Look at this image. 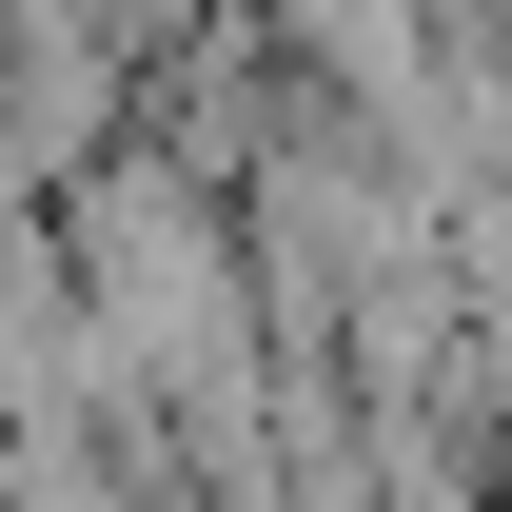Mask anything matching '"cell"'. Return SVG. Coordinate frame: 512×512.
<instances>
[{"instance_id": "6da1fadb", "label": "cell", "mask_w": 512, "mask_h": 512, "mask_svg": "<svg viewBox=\"0 0 512 512\" xmlns=\"http://www.w3.org/2000/svg\"><path fill=\"white\" fill-rule=\"evenodd\" d=\"M256 20H296V0H256Z\"/></svg>"}]
</instances>
